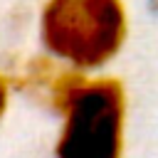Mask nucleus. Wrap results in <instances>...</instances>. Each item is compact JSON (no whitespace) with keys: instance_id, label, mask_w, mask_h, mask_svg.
I'll return each mask as SVG.
<instances>
[{"instance_id":"f257e3e1","label":"nucleus","mask_w":158,"mask_h":158,"mask_svg":"<svg viewBox=\"0 0 158 158\" xmlns=\"http://www.w3.org/2000/svg\"><path fill=\"white\" fill-rule=\"evenodd\" d=\"M47 52L77 69L111 62L126 40L123 0H47L40 17Z\"/></svg>"},{"instance_id":"f03ea898","label":"nucleus","mask_w":158,"mask_h":158,"mask_svg":"<svg viewBox=\"0 0 158 158\" xmlns=\"http://www.w3.org/2000/svg\"><path fill=\"white\" fill-rule=\"evenodd\" d=\"M57 158H121L126 94L121 81L111 77L84 79L62 111Z\"/></svg>"},{"instance_id":"7ed1b4c3","label":"nucleus","mask_w":158,"mask_h":158,"mask_svg":"<svg viewBox=\"0 0 158 158\" xmlns=\"http://www.w3.org/2000/svg\"><path fill=\"white\" fill-rule=\"evenodd\" d=\"M7 99H10V84H7V79L0 74V118H2L5 109H7Z\"/></svg>"}]
</instances>
